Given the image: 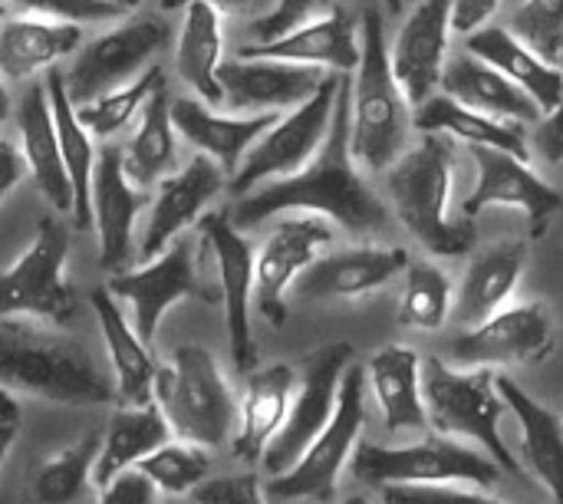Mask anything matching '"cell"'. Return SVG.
Wrapping results in <instances>:
<instances>
[{
    "mask_svg": "<svg viewBox=\"0 0 563 504\" xmlns=\"http://www.w3.org/2000/svg\"><path fill=\"white\" fill-rule=\"evenodd\" d=\"M175 122H172V102L165 83L145 99L139 112V129L132 132L129 145L122 149V172L125 178L148 191L165 175H172L178 162V142H175Z\"/></svg>",
    "mask_w": 563,
    "mask_h": 504,
    "instance_id": "cell-36",
    "label": "cell"
},
{
    "mask_svg": "<svg viewBox=\"0 0 563 504\" xmlns=\"http://www.w3.org/2000/svg\"><path fill=\"white\" fill-rule=\"evenodd\" d=\"M452 182H455V139L426 132V139L396 158L389 168V195L399 221L422 241L435 258L468 254L475 244V221L452 218Z\"/></svg>",
    "mask_w": 563,
    "mask_h": 504,
    "instance_id": "cell-3",
    "label": "cell"
},
{
    "mask_svg": "<svg viewBox=\"0 0 563 504\" xmlns=\"http://www.w3.org/2000/svg\"><path fill=\"white\" fill-rule=\"evenodd\" d=\"M172 436L165 416L155 403L148 406H119L109 419V429L99 446V459L92 469V485L106 489L119 472L135 469L148 452L165 446Z\"/></svg>",
    "mask_w": 563,
    "mask_h": 504,
    "instance_id": "cell-35",
    "label": "cell"
},
{
    "mask_svg": "<svg viewBox=\"0 0 563 504\" xmlns=\"http://www.w3.org/2000/svg\"><path fill=\"white\" fill-rule=\"evenodd\" d=\"M188 504H191V502H188Z\"/></svg>",
    "mask_w": 563,
    "mask_h": 504,
    "instance_id": "cell-59",
    "label": "cell"
},
{
    "mask_svg": "<svg viewBox=\"0 0 563 504\" xmlns=\"http://www.w3.org/2000/svg\"><path fill=\"white\" fill-rule=\"evenodd\" d=\"M389 432H426L429 413L422 399V360L412 347H383L366 363Z\"/></svg>",
    "mask_w": 563,
    "mask_h": 504,
    "instance_id": "cell-32",
    "label": "cell"
},
{
    "mask_svg": "<svg viewBox=\"0 0 563 504\" xmlns=\"http://www.w3.org/2000/svg\"><path fill=\"white\" fill-rule=\"evenodd\" d=\"M297 393V373L284 363H274L261 373L247 376V390L241 399V426L231 439V452L241 462H261L271 439L280 432L290 403Z\"/></svg>",
    "mask_w": 563,
    "mask_h": 504,
    "instance_id": "cell-29",
    "label": "cell"
},
{
    "mask_svg": "<svg viewBox=\"0 0 563 504\" xmlns=\"http://www.w3.org/2000/svg\"><path fill=\"white\" fill-rule=\"evenodd\" d=\"M172 43V23L165 13H135L122 20L119 26L106 30L92 43H86L63 76L66 92L73 106H82L102 92H112L125 83H132L139 73L152 66L158 53H165Z\"/></svg>",
    "mask_w": 563,
    "mask_h": 504,
    "instance_id": "cell-10",
    "label": "cell"
},
{
    "mask_svg": "<svg viewBox=\"0 0 563 504\" xmlns=\"http://www.w3.org/2000/svg\"><path fill=\"white\" fill-rule=\"evenodd\" d=\"M350 76V152L356 165L369 172H389L406 152L409 102L396 83L383 13L369 7L363 13L360 63Z\"/></svg>",
    "mask_w": 563,
    "mask_h": 504,
    "instance_id": "cell-4",
    "label": "cell"
},
{
    "mask_svg": "<svg viewBox=\"0 0 563 504\" xmlns=\"http://www.w3.org/2000/svg\"><path fill=\"white\" fill-rule=\"evenodd\" d=\"M277 112H254V116H221L211 112L201 99H178L172 102V122L175 132L195 145L198 152L211 155L224 172H238L247 149L277 122Z\"/></svg>",
    "mask_w": 563,
    "mask_h": 504,
    "instance_id": "cell-25",
    "label": "cell"
},
{
    "mask_svg": "<svg viewBox=\"0 0 563 504\" xmlns=\"http://www.w3.org/2000/svg\"><path fill=\"white\" fill-rule=\"evenodd\" d=\"M3 13H7V10H3V0H0V20H3Z\"/></svg>",
    "mask_w": 563,
    "mask_h": 504,
    "instance_id": "cell-58",
    "label": "cell"
},
{
    "mask_svg": "<svg viewBox=\"0 0 563 504\" xmlns=\"http://www.w3.org/2000/svg\"><path fill=\"white\" fill-rule=\"evenodd\" d=\"M99 446H102V436L89 432L86 439L73 442L69 449L49 456L36 479H33V492H36V502L40 504H73L82 498V492L89 489L92 482V469H96V459H99Z\"/></svg>",
    "mask_w": 563,
    "mask_h": 504,
    "instance_id": "cell-40",
    "label": "cell"
},
{
    "mask_svg": "<svg viewBox=\"0 0 563 504\" xmlns=\"http://www.w3.org/2000/svg\"><path fill=\"white\" fill-rule=\"evenodd\" d=\"M511 33L551 66H563V0H525L511 17Z\"/></svg>",
    "mask_w": 563,
    "mask_h": 504,
    "instance_id": "cell-43",
    "label": "cell"
},
{
    "mask_svg": "<svg viewBox=\"0 0 563 504\" xmlns=\"http://www.w3.org/2000/svg\"><path fill=\"white\" fill-rule=\"evenodd\" d=\"M422 399H426L429 426H435L442 436L475 439L505 472L528 482L518 459L501 439L498 423L508 406L498 396L495 373L488 366H475L462 373V370H452L445 360H435V357L422 360Z\"/></svg>",
    "mask_w": 563,
    "mask_h": 504,
    "instance_id": "cell-6",
    "label": "cell"
},
{
    "mask_svg": "<svg viewBox=\"0 0 563 504\" xmlns=\"http://www.w3.org/2000/svg\"><path fill=\"white\" fill-rule=\"evenodd\" d=\"M20 419L23 416H20V406L13 399V393L0 386V465L7 462V456H10V449H13L16 436H20Z\"/></svg>",
    "mask_w": 563,
    "mask_h": 504,
    "instance_id": "cell-51",
    "label": "cell"
},
{
    "mask_svg": "<svg viewBox=\"0 0 563 504\" xmlns=\"http://www.w3.org/2000/svg\"><path fill=\"white\" fill-rule=\"evenodd\" d=\"M244 59H284V63H303L320 69H340L353 73L360 63V36L356 23L346 7H330L323 17H313L290 33L267 40V43H247L238 50Z\"/></svg>",
    "mask_w": 563,
    "mask_h": 504,
    "instance_id": "cell-22",
    "label": "cell"
},
{
    "mask_svg": "<svg viewBox=\"0 0 563 504\" xmlns=\"http://www.w3.org/2000/svg\"><path fill=\"white\" fill-rule=\"evenodd\" d=\"M330 7H333V0H274V7L251 23V36H257V43L277 40V36L290 33L294 26L313 20V13L330 10Z\"/></svg>",
    "mask_w": 563,
    "mask_h": 504,
    "instance_id": "cell-45",
    "label": "cell"
},
{
    "mask_svg": "<svg viewBox=\"0 0 563 504\" xmlns=\"http://www.w3.org/2000/svg\"><path fill=\"white\" fill-rule=\"evenodd\" d=\"M538 149L548 162H563V89L558 106L551 112H544L541 125H538Z\"/></svg>",
    "mask_w": 563,
    "mask_h": 504,
    "instance_id": "cell-49",
    "label": "cell"
},
{
    "mask_svg": "<svg viewBox=\"0 0 563 504\" xmlns=\"http://www.w3.org/2000/svg\"><path fill=\"white\" fill-rule=\"evenodd\" d=\"M383 3H386V7H389V10H393V13H399V10H402V3H406V0H383Z\"/></svg>",
    "mask_w": 563,
    "mask_h": 504,
    "instance_id": "cell-55",
    "label": "cell"
},
{
    "mask_svg": "<svg viewBox=\"0 0 563 504\" xmlns=\"http://www.w3.org/2000/svg\"><path fill=\"white\" fill-rule=\"evenodd\" d=\"M201 248L218 267V297L224 304L228 347L238 373H251L257 363V347L251 333V300H254V248L231 224L228 211H208L198 218Z\"/></svg>",
    "mask_w": 563,
    "mask_h": 504,
    "instance_id": "cell-14",
    "label": "cell"
},
{
    "mask_svg": "<svg viewBox=\"0 0 563 504\" xmlns=\"http://www.w3.org/2000/svg\"><path fill=\"white\" fill-rule=\"evenodd\" d=\"M366 426V366L350 363L340 393H336V409L323 432L307 446V452L290 465L284 475H274L264 485L267 502H330L340 485L343 465L353 459V449L363 436Z\"/></svg>",
    "mask_w": 563,
    "mask_h": 504,
    "instance_id": "cell-7",
    "label": "cell"
},
{
    "mask_svg": "<svg viewBox=\"0 0 563 504\" xmlns=\"http://www.w3.org/2000/svg\"><path fill=\"white\" fill-rule=\"evenodd\" d=\"M43 83H46L49 109H53V122H56L59 155H63V165H66L69 185H73V218H76V228L86 231V228H92V195H89L92 191V165H96L92 135L76 119V106L66 92L63 73L56 66H49Z\"/></svg>",
    "mask_w": 563,
    "mask_h": 504,
    "instance_id": "cell-37",
    "label": "cell"
},
{
    "mask_svg": "<svg viewBox=\"0 0 563 504\" xmlns=\"http://www.w3.org/2000/svg\"><path fill=\"white\" fill-rule=\"evenodd\" d=\"M135 469L155 485V492L172 495V498H185L205 479H211L208 449H201L195 442H181V439H168L165 446L148 452Z\"/></svg>",
    "mask_w": 563,
    "mask_h": 504,
    "instance_id": "cell-41",
    "label": "cell"
},
{
    "mask_svg": "<svg viewBox=\"0 0 563 504\" xmlns=\"http://www.w3.org/2000/svg\"><path fill=\"white\" fill-rule=\"evenodd\" d=\"M501 0H452V30L459 33H475L478 26L488 23V17L498 10Z\"/></svg>",
    "mask_w": 563,
    "mask_h": 504,
    "instance_id": "cell-50",
    "label": "cell"
},
{
    "mask_svg": "<svg viewBox=\"0 0 563 504\" xmlns=\"http://www.w3.org/2000/svg\"><path fill=\"white\" fill-rule=\"evenodd\" d=\"M409 267L406 248H360L340 251L330 258H317L297 281L294 294L300 300H350L373 294L376 287L389 284L396 274Z\"/></svg>",
    "mask_w": 563,
    "mask_h": 504,
    "instance_id": "cell-23",
    "label": "cell"
},
{
    "mask_svg": "<svg viewBox=\"0 0 563 504\" xmlns=\"http://www.w3.org/2000/svg\"><path fill=\"white\" fill-rule=\"evenodd\" d=\"M452 314V281L429 261L409 264L406 294L399 304V324L416 330H439Z\"/></svg>",
    "mask_w": 563,
    "mask_h": 504,
    "instance_id": "cell-42",
    "label": "cell"
},
{
    "mask_svg": "<svg viewBox=\"0 0 563 504\" xmlns=\"http://www.w3.org/2000/svg\"><path fill=\"white\" fill-rule=\"evenodd\" d=\"M23 172H26L23 152L10 139H0V205L10 195V188L23 178Z\"/></svg>",
    "mask_w": 563,
    "mask_h": 504,
    "instance_id": "cell-52",
    "label": "cell"
},
{
    "mask_svg": "<svg viewBox=\"0 0 563 504\" xmlns=\"http://www.w3.org/2000/svg\"><path fill=\"white\" fill-rule=\"evenodd\" d=\"M89 304L96 310V320L102 327L106 337V350L112 360V373H115V403L119 406H148L152 403V383H155V357L152 347H145L135 333V327L129 324V317L122 314L119 300L106 291L96 287L89 294Z\"/></svg>",
    "mask_w": 563,
    "mask_h": 504,
    "instance_id": "cell-27",
    "label": "cell"
},
{
    "mask_svg": "<svg viewBox=\"0 0 563 504\" xmlns=\"http://www.w3.org/2000/svg\"><path fill=\"white\" fill-rule=\"evenodd\" d=\"M191 504H271L257 475H221L205 479L191 495Z\"/></svg>",
    "mask_w": 563,
    "mask_h": 504,
    "instance_id": "cell-46",
    "label": "cell"
},
{
    "mask_svg": "<svg viewBox=\"0 0 563 504\" xmlns=\"http://www.w3.org/2000/svg\"><path fill=\"white\" fill-rule=\"evenodd\" d=\"M528 264L525 241H505L478 254L452 300V320L459 327H478L501 310V304L515 294Z\"/></svg>",
    "mask_w": 563,
    "mask_h": 504,
    "instance_id": "cell-30",
    "label": "cell"
},
{
    "mask_svg": "<svg viewBox=\"0 0 563 504\" xmlns=\"http://www.w3.org/2000/svg\"><path fill=\"white\" fill-rule=\"evenodd\" d=\"M465 50L472 56L492 63L495 69H501L508 79H515L541 106V112H551L558 106L563 89V66H551L548 59H541L511 30H505V26H478L475 33H468Z\"/></svg>",
    "mask_w": 563,
    "mask_h": 504,
    "instance_id": "cell-33",
    "label": "cell"
},
{
    "mask_svg": "<svg viewBox=\"0 0 563 504\" xmlns=\"http://www.w3.org/2000/svg\"><path fill=\"white\" fill-rule=\"evenodd\" d=\"M185 3H191V0H162V10H181ZM205 3H211L218 13H267L271 7H274V0H205Z\"/></svg>",
    "mask_w": 563,
    "mask_h": 504,
    "instance_id": "cell-53",
    "label": "cell"
},
{
    "mask_svg": "<svg viewBox=\"0 0 563 504\" xmlns=\"http://www.w3.org/2000/svg\"><path fill=\"white\" fill-rule=\"evenodd\" d=\"M475 168H478V182L472 188V195L462 201V215L475 218L485 208H521L528 215L531 224V238H544L554 215L561 211L563 198L558 188H551L548 182H541L525 158L492 149V145H468Z\"/></svg>",
    "mask_w": 563,
    "mask_h": 504,
    "instance_id": "cell-15",
    "label": "cell"
},
{
    "mask_svg": "<svg viewBox=\"0 0 563 504\" xmlns=\"http://www.w3.org/2000/svg\"><path fill=\"white\" fill-rule=\"evenodd\" d=\"M280 211H313L360 238L386 228L389 208L363 182V175L356 172V158L350 152V73H343L340 79L333 119L320 152L300 172L271 178L241 195L228 218L238 231H247Z\"/></svg>",
    "mask_w": 563,
    "mask_h": 504,
    "instance_id": "cell-1",
    "label": "cell"
},
{
    "mask_svg": "<svg viewBox=\"0 0 563 504\" xmlns=\"http://www.w3.org/2000/svg\"><path fill=\"white\" fill-rule=\"evenodd\" d=\"M10 116V92H7V86L0 83V122Z\"/></svg>",
    "mask_w": 563,
    "mask_h": 504,
    "instance_id": "cell-54",
    "label": "cell"
},
{
    "mask_svg": "<svg viewBox=\"0 0 563 504\" xmlns=\"http://www.w3.org/2000/svg\"><path fill=\"white\" fill-rule=\"evenodd\" d=\"M439 89H445V96H452L462 106H468L475 112H485L492 119L538 122L544 116L541 106L515 79H508L501 69H495L492 63H485V59H478L472 53L445 59Z\"/></svg>",
    "mask_w": 563,
    "mask_h": 504,
    "instance_id": "cell-26",
    "label": "cell"
},
{
    "mask_svg": "<svg viewBox=\"0 0 563 504\" xmlns=\"http://www.w3.org/2000/svg\"><path fill=\"white\" fill-rule=\"evenodd\" d=\"M333 241V228L320 218H290L277 221L264 248L254 258V304L271 327L287 320V294L294 281L320 258Z\"/></svg>",
    "mask_w": 563,
    "mask_h": 504,
    "instance_id": "cell-16",
    "label": "cell"
},
{
    "mask_svg": "<svg viewBox=\"0 0 563 504\" xmlns=\"http://www.w3.org/2000/svg\"><path fill=\"white\" fill-rule=\"evenodd\" d=\"M386 504H505L478 492L445 489V485H386L383 489Z\"/></svg>",
    "mask_w": 563,
    "mask_h": 504,
    "instance_id": "cell-47",
    "label": "cell"
},
{
    "mask_svg": "<svg viewBox=\"0 0 563 504\" xmlns=\"http://www.w3.org/2000/svg\"><path fill=\"white\" fill-rule=\"evenodd\" d=\"M185 20L178 30V46H175V69L181 83H188L201 102L218 106L224 102V89L218 83V66H221V13L205 3L191 0L181 7Z\"/></svg>",
    "mask_w": 563,
    "mask_h": 504,
    "instance_id": "cell-34",
    "label": "cell"
},
{
    "mask_svg": "<svg viewBox=\"0 0 563 504\" xmlns=\"http://www.w3.org/2000/svg\"><path fill=\"white\" fill-rule=\"evenodd\" d=\"M327 73L320 66L303 63H284V59H221L218 83L224 89V99L231 109H251V112H280L307 102Z\"/></svg>",
    "mask_w": 563,
    "mask_h": 504,
    "instance_id": "cell-21",
    "label": "cell"
},
{
    "mask_svg": "<svg viewBox=\"0 0 563 504\" xmlns=\"http://www.w3.org/2000/svg\"><path fill=\"white\" fill-rule=\"evenodd\" d=\"M109 3H119V7H125V10H132V7H135L139 0H109Z\"/></svg>",
    "mask_w": 563,
    "mask_h": 504,
    "instance_id": "cell-56",
    "label": "cell"
},
{
    "mask_svg": "<svg viewBox=\"0 0 563 504\" xmlns=\"http://www.w3.org/2000/svg\"><path fill=\"white\" fill-rule=\"evenodd\" d=\"M495 390L521 423V459L551 492L554 504H563V419L531 399L511 376H495Z\"/></svg>",
    "mask_w": 563,
    "mask_h": 504,
    "instance_id": "cell-31",
    "label": "cell"
},
{
    "mask_svg": "<svg viewBox=\"0 0 563 504\" xmlns=\"http://www.w3.org/2000/svg\"><path fill=\"white\" fill-rule=\"evenodd\" d=\"M16 3L20 10L46 20H66V23H102L115 20L125 13V7L109 3V0H7Z\"/></svg>",
    "mask_w": 563,
    "mask_h": 504,
    "instance_id": "cell-44",
    "label": "cell"
},
{
    "mask_svg": "<svg viewBox=\"0 0 563 504\" xmlns=\"http://www.w3.org/2000/svg\"><path fill=\"white\" fill-rule=\"evenodd\" d=\"M554 350V324L544 304L498 310L452 343L462 366H521L548 360Z\"/></svg>",
    "mask_w": 563,
    "mask_h": 504,
    "instance_id": "cell-17",
    "label": "cell"
},
{
    "mask_svg": "<svg viewBox=\"0 0 563 504\" xmlns=\"http://www.w3.org/2000/svg\"><path fill=\"white\" fill-rule=\"evenodd\" d=\"M92 224L99 231V267L119 274L135 258L132 224L139 211L152 201L148 191L135 188L122 172V149L106 145L92 165Z\"/></svg>",
    "mask_w": 563,
    "mask_h": 504,
    "instance_id": "cell-19",
    "label": "cell"
},
{
    "mask_svg": "<svg viewBox=\"0 0 563 504\" xmlns=\"http://www.w3.org/2000/svg\"><path fill=\"white\" fill-rule=\"evenodd\" d=\"M198 251H201V241L191 244L185 238H175L158 258L145 261V267H139V271L125 267L106 281V291L115 300H125L132 307V327L145 347H152L158 340L162 317L178 300H188V297L214 300L211 291L201 284Z\"/></svg>",
    "mask_w": 563,
    "mask_h": 504,
    "instance_id": "cell-12",
    "label": "cell"
},
{
    "mask_svg": "<svg viewBox=\"0 0 563 504\" xmlns=\"http://www.w3.org/2000/svg\"><path fill=\"white\" fill-rule=\"evenodd\" d=\"M221 188H224V168L205 152H198L185 168L165 175L158 182V195H155L152 215L145 221L139 258L142 261L158 258L185 228L198 224V218L205 215V205Z\"/></svg>",
    "mask_w": 563,
    "mask_h": 504,
    "instance_id": "cell-20",
    "label": "cell"
},
{
    "mask_svg": "<svg viewBox=\"0 0 563 504\" xmlns=\"http://www.w3.org/2000/svg\"><path fill=\"white\" fill-rule=\"evenodd\" d=\"M416 125L422 132L452 135L455 142H465V145H492V149L511 152L528 162V142H525L521 125L475 112L445 92H435L422 106H416Z\"/></svg>",
    "mask_w": 563,
    "mask_h": 504,
    "instance_id": "cell-38",
    "label": "cell"
},
{
    "mask_svg": "<svg viewBox=\"0 0 563 504\" xmlns=\"http://www.w3.org/2000/svg\"><path fill=\"white\" fill-rule=\"evenodd\" d=\"M0 386L59 406L115 403V383L106 380L92 353L30 317L0 320Z\"/></svg>",
    "mask_w": 563,
    "mask_h": 504,
    "instance_id": "cell-2",
    "label": "cell"
},
{
    "mask_svg": "<svg viewBox=\"0 0 563 504\" xmlns=\"http://www.w3.org/2000/svg\"><path fill=\"white\" fill-rule=\"evenodd\" d=\"M82 43L79 23L46 17H13L0 23V76L10 83L33 79L40 69L73 56Z\"/></svg>",
    "mask_w": 563,
    "mask_h": 504,
    "instance_id": "cell-28",
    "label": "cell"
},
{
    "mask_svg": "<svg viewBox=\"0 0 563 504\" xmlns=\"http://www.w3.org/2000/svg\"><path fill=\"white\" fill-rule=\"evenodd\" d=\"M350 363H353V347L350 343H327V347H320L317 353L307 357L303 376L297 380L290 413H287L280 432L264 449V459H261L264 472L271 479L284 475L290 465H297V459L307 452V446L323 432V426L330 423V416L336 409L340 380H343Z\"/></svg>",
    "mask_w": 563,
    "mask_h": 504,
    "instance_id": "cell-13",
    "label": "cell"
},
{
    "mask_svg": "<svg viewBox=\"0 0 563 504\" xmlns=\"http://www.w3.org/2000/svg\"><path fill=\"white\" fill-rule=\"evenodd\" d=\"M340 79L336 73H327V79L320 83V89L294 106L284 119H277L241 158L238 172L231 175V191L234 195H247L251 188L271 182V178H284L300 172L323 145L330 119H333V102L340 92Z\"/></svg>",
    "mask_w": 563,
    "mask_h": 504,
    "instance_id": "cell-11",
    "label": "cell"
},
{
    "mask_svg": "<svg viewBox=\"0 0 563 504\" xmlns=\"http://www.w3.org/2000/svg\"><path fill=\"white\" fill-rule=\"evenodd\" d=\"M16 132L23 142V158L33 175V185L56 211H73V185L59 155L56 122L46 96V83H33L23 89L16 102Z\"/></svg>",
    "mask_w": 563,
    "mask_h": 504,
    "instance_id": "cell-24",
    "label": "cell"
},
{
    "mask_svg": "<svg viewBox=\"0 0 563 504\" xmlns=\"http://www.w3.org/2000/svg\"><path fill=\"white\" fill-rule=\"evenodd\" d=\"M452 0H422L402 23L389 63L396 83L409 106H422L442 86V69L449 59Z\"/></svg>",
    "mask_w": 563,
    "mask_h": 504,
    "instance_id": "cell-18",
    "label": "cell"
},
{
    "mask_svg": "<svg viewBox=\"0 0 563 504\" xmlns=\"http://www.w3.org/2000/svg\"><path fill=\"white\" fill-rule=\"evenodd\" d=\"M343 504H369V502H366V498H360V495H356V498H346V502H343Z\"/></svg>",
    "mask_w": 563,
    "mask_h": 504,
    "instance_id": "cell-57",
    "label": "cell"
},
{
    "mask_svg": "<svg viewBox=\"0 0 563 504\" xmlns=\"http://www.w3.org/2000/svg\"><path fill=\"white\" fill-rule=\"evenodd\" d=\"M99 504H155L158 492L155 485L139 472V469H125L119 472L106 489H99Z\"/></svg>",
    "mask_w": 563,
    "mask_h": 504,
    "instance_id": "cell-48",
    "label": "cell"
},
{
    "mask_svg": "<svg viewBox=\"0 0 563 504\" xmlns=\"http://www.w3.org/2000/svg\"><path fill=\"white\" fill-rule=\"evenodd\" d=\"M152 403L165 416L168 429L181 442L218 449L231 439L238 423L234 393L208 347L185 343L172 353V363L155 370Z\"/></svg>",
    "mask_w": 563,
    "mask_h": 504,
    "instance_id": "cell-5",
    "label": "cell"
},
{
    "mask_svg": "<svg viewBox=\"0 0 563 504\" xmlns=\"http://www.w3.org/2000/svg\"><path fill=\"white\" fill-rule=\"evenodd\" d=\"M66 254L69 231L56 218H40L33 244L16 258L13 267L0 271V320L3 317H30L53 327H66L79 297L66 281Z\"/></svg>",
    "mask_w": 563,
    "mask_h": 504,
    "instance_id": "cell-9",
    "label": "cell"
},
{
    "mask_svg": "<svg viewBox=\"0 0 563 504\" xmlns=\"http://www.w3.org/2000/svg\"><path fill=\"white\" fill-rule=\"evenodd\" d=\"M162 83H165V69L152 63V66H148L145 73H139L132 83H125V86H119V89H112V92H102V96H96V99L76 106V119L86 125L89 135H96V139H112V135H119L125 125H132V119H139L145 99H148Z\"/></svg>",
    "mask_w": 563,
    "mask_h": 504,
    "instance_id": "cell-39",
    "label": "cell"
},
{
    "mask_svg": "<svg viewBox=\"0 0 563 504\" xmlns=\"http://www.w3.org/2000/svg\"><path fill=\"white\" fill-rule=\"evenodd\" d=\"M350 469H353V479H360L363 485H373V489L442 485V482L495 485L501 479V465L492 456L465 449L452 436H429L406 449L356 442Z\"/></svg>",
    "mask_w": 563,
    "mask_h": 504,
    "instance_id": "cell-8",
    "label": "cell"
}]
</instances>
